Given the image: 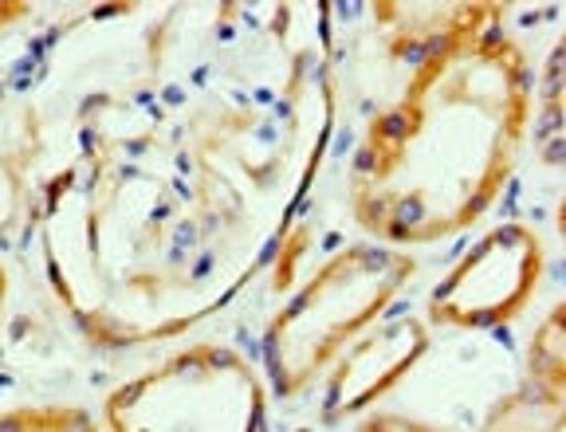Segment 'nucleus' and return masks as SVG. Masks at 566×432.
Wrapping results in <instances>:
<instances>
[{
	"label": "nucleus",
	"mask_w": 566,
	"mask_h": 432,
	"mask_svg": "<svg viewBox=\"0 0 566 432\" xmlns=\"http://www.w3.org/2000/svg\"><path fill=\"white\" fill-rule=\"evenodd\" d=\"M535 71L504 28L460 32L409 67L366 123L346 177L354 224L386 247L469 232L523 154Z\"/></svg>",
	"instance_id": "obj_1"
},
{
	"label": "nucleus",
	"mask_w": 566,
	"mask_h": 432,
	"mask_svg": "<svg viewBox=\"0 0 566 432\" xmlns=\"http://www.w3.org/2000/svg\"><path fill=\"white\" fill-rule=\"evenodd\" d=\"M417 272L401 247L350 244L318 267L264 335L268 370L283 401L303 398L343 354L374 335L378 318L394 307Z\"/></svg>",
	"instance_id": "obj_2"
},
{
	"label": "nucleus",
	"mask_w": 566,
	"mask_h": 432,
	"mask_svg": "<svg viewBox=\"0 0 566 432\" xmlns=\"http://www.w3.org/2000/svg\"><path fill=\"white\" fill-rule=\"evenodd\" d=\"M103 432H268V389L240 350L197 343L111 389Z\"/></svg>",
	"instance_id": "obj_3"
},
{
	"label": "nucleus",
	"mask_w": 566,
	"mask_h": 432,
	"mask_svg": "<svg viewBox=\"0 0 566 432\" xmlns=\"http://www.w3.org/2000/svg\"><path fill=\"white\" fill-rule=\"evenodd\" d=\"M547 247L527 224H500L452 264L429 295V323L460 330L504 327L527 310L539 292Z\"/></svg>",
	"instance_id": "obj_4"
},
{
	"label": "nucleus",
	"mask_w": 566,
	"mask_h": 432,
	"mask_svg": "<svg viewBox=\"0 0 566 432\" xmlns=\"http://www.w3.org/2000/svg\"><path fill=\"white\" fill-rule=\"evenodd\" d=\"M424 350H429V330L413 315H401L374 330L331 370L327 389H323V421H343L386 398L421 362Z\"/></svg>",
	"instance_id": "obj_5"
},
{
	"label": "nucleus",
	"mask_w": 566,
	"mask_h": 432,
	"mask_svg": "<svg viewBox=\"0 0 566 432\" xmlns=\"http://www.w3.org/2000/svg\"><path fill=\"white\" fill-rule=\"evenodd\" d=\"M566 429V330L563 303L535 327L520 386L488 409L480 432H563Z\"/></svg>",
	"instance_id": "obj_6"
},
{
	"label": "nucleus",
	"mask_w": 566,
	"mask_h": 432,
	"mask_svg": "<svg viewBox=\"0 0 566 432\" xmlns=\"http://www.w3.org/2000/svg\"><path fill=\"white\" fill-rule=\"evenodd\" d=\"M370 12L381 28L389 60H409V67L452 35L504 28L507 20L504 4H374Z\"/></svg>",
	"instance_id": "obj_7"
},
{
	"label": "nucleus",
	"mask_w": 566,
	"mask_h": 432,
	"mask_svg": "<svg viewBox=\"0 0 566 432\" xmlns=\"http://www.w3.org/2000/svg\"><path fill=\"white\" fill-rule=\"evenodd\" d=\"M0 432H103L83 405H17L0 413Z\"/></svg>",
	"instance_id": "obj_8"
},
{
	"label": "nucleus",
	"mask_w": 566,
	"mask_h": 432,
	"mask_svg": "<svg viewBox=\"0 0 566 432\" xmlns=\"http://www.w3.org/2000/svg\"><path fill=\"white\" fill-rule=\"evenodd\" d=\"M350 432H452V429H441V424H433V421H417V417H406V413H370Z\"/></svg>",
	"instance_id": "obj_9"
},
{
	"label": "nucleus",
	"mask_w": 566,
	"mask_h": 432,
	"mask_svg": "<svg viewBox=\"0 0 566 432\" xmlns=\"http://www.w3.org/2000/svg\"><path fill=\"white\" fill-rule=\"evenodd\" d=\"M32 17V4H17V0H0V35L9 32V28L24 24Z\"/></svg>",
	"instance_id": "obj_10"
},
{
	"label": "nucleus",
	"mask_w": 566,
	"mask_h": 432,
	"mask_svg": "<svg viewBox=\"0 0 566 432\" xmlns=\"http://www.w3.org/2000/svg\"><path fill=\"white\" fill-rule=\"evenodd\" d=\"M4 295H9V275L0 267V318H4Z\"/></svg>",
	"instance_id": "obj_11"
}]
</instances>
